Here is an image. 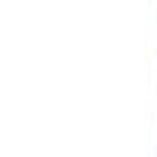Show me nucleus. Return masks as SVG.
<instances>
[]
</instances>
